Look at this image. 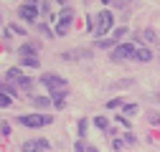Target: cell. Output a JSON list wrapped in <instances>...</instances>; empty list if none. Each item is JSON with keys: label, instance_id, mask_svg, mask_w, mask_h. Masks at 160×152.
I'll return each mask as SVG.
<instances>
[{"label": "cell", "instance_id": "1", "mask_svg": "<svg viewBox=\"0 0 160 152\" xmlns=\"http://www.w3.org/2000/svg\"><path fill=\"white\" fill-rule=\"evenodd\" d=\"M112 26H114V15H112L109 10L97 13V18H94V36H97V38L107 36V33L112 31Z\"/></svg>", "mask_w": 160, "mask_h": 152}, {"label": "cell", "instance_id": "2", "mask_svg": "<svg viewBox=\"0 0 160 152\" xmlns=\"http://www.w3.org/2000/svg\"><path fill=\"white\" fill-rule=\"evenodd\" d=\"M18 122H21L23 127H48L53 124V117H48V114H23V117H18Z\"/></svg>", "mask_w": 160, "mask_h": 152}, {"label": "cell", "instance_id": "3", "mask_svg": "<svg viewBox=\"0 0 160 152\" xmlns=\"http://www.w3.org/2000/svg\"><path fill=\"white\" fill-rule=\"evenodd\" d=\"M41 84H43L51 94H56V91H66V79H61L58 74H43V76H41Z\"/></svg>", "mask_w": 160, "mask_h": 152}, {"label": "cell", "instance_id": "4", "mask_svg": "<svg viewBox=\"0 0 160 152\" xmlns=\"http://www.w3.org/2000/svg\"><path fill=\"white\" fill-rule=\"evenodd\" d=\"M135 53H137L135 43H119V46L112 48L109 59H112V61H125V59H135Z\"/></svg>", "mask_w": 160, "mask_h": 152}, {"label": "cell", "instance_id": "5", "mask_svg": "<svg viewBox=\"0 0 160 152\" xmlns=\"http://www.w3.org/2000/svg\"><path fill=\"white\" fill-rule=\"evenodd\" d=\"M71 23H74V10H71V8H66L61 15H58L56 33H58V36H66V33H69V28H71Z\"/></svg>", "mask_w": 160, "mask_h": 152}, {"label": "cell", "instance_id": "6", "mask_svg": "<svg viewBox=\"0 0 160 152\" xmlns=\"http://www.w3.org/2000/svg\"><path fill=\"white\" fill-rule=\"evenodd\" d=\"M48 150V140H28L23 142V152H46Z\"/></svg>", "mask_w": 160, "mask_h": 152}, {"label": "cell", "instance_id": "7", "mask_svg": "<svg viewBox=\"0 0 160 152\" xmlns=\"http://www.w3.org/2000/svg\"><path fill=\"white\" fill-rule=\"evenodd\" d=\"M18 15H21V18H23L26 23H33L36 18H38V5H28V3H26V5H21V10H18Z\"/></svg>", "mask_w": 160, "mask_h": 152}, {"label": "cell", "instance_id": "8", "mask_svg": "<svg viewBox=\"0 0 160 152\" xmlns=\"http://www.w3.org/2000/svg\"><path fill=\"white\" fill-rule=\"evenodd\" d=\"M87 56H92V51H66V53H61V59H66V61H71V59H87Z\"/></svg>", "mask_w": 160, "mask_h": 152}, {"label": "cell", "instance_id": "9", "mask_svg": "<svg viewBox=\"0 0 160 152\" xmlns=\"http://www.w3.org/2000/svg\"><path fill=\"white\" fill-rule=\"evenodd\" d=\"M18 53H21V59H23V56H36L38 53V46L36 43H23L21 48H18Z\"/></svg>", "mask_w": 160, "mask_h": 152}, {"label": "cell", "instance_id": "10", "mask_svg": "<svg viewBox=\"0 0 160 152\" xmlns=\"http://www.w3.org/2000/svg\"><path fill=\"white\" fill-rule=\"evenodd\" d=\"M64 99H66V91H56V94H51V104L58 107V109L64 107Z\"/></svg>", "mask_w": 160, "mask_h": 152}, {"label": "cell", "instance_id": "11", "mask_svg": "<svg viewBox=\"0 0 160 152\" xmlns=\"http://www.w3.org/2000/svg\"><path fill=\"white\" fill-rule=\"evenodd\" d=\"M31 102H33V107H38V109H46V107H51V97H33Z\"/></svg>", "mask_w": 160, "mask_h": 152}, {"label": "cell", "instance_id": "12", "mask_svg": "<svg viewBox=\"0 0 160 152\" xmlns=\"http://www.w3.org/2000/svg\"><path fill=\"white\" fill-rule=\"evenodd\" d=\"M135 59H137V61H142V64H148V61H152V53H150L148 48H137Z\"/></svg>", "mask_w": 160, "mask_h": 152}, {"label": "cell", "instance_id": "13", "mask_svg": "<svg viewBox=\"0 0 160 152\" xmlns=\"http://www.w3.org/2000/svg\"><path fill=\"white\" fill-rule=\"evenodd\" d=\"M0 91H3V94H8V97L10 99H15V94H18V89H15V84H0Z\"/></svg>", "mask_w": 160, "mask_h": 152}, {"label": "cell", "instance_id": "14", "mask_svg": "<svg viewBox=\"0 0 160 152\" xmlns=\"http://www.w3.org/2000/svg\"><path fill=\"white\" fill-rule=\"evenodd\" d=\"M21 64H23V66H33V69H38V64H41V61H38V56H23Z\"/></svg>", "mask_w": 160, "mask_h": 152}, {"label": "cell", "instance_id": "15", "mask_svg": "<svg viewBox=\"0 0 160 152\" xmlns=\"http://www.w3.org/2000/svg\"><path fill=\"white\" fill-rule=\"evenodd\" d=\"M21 79H23V74L18 71V69H10V71H8V81H10V84H18Z\"/></svg>", "mask_w": 160, "mask_h": 152}, {"label": "cell", "instance_id": "16", "mask_svg": "<svg viewBox=\"0 0 160 152\" xmlns=\"http://www.w3.org/2000/svg\"><path fill=\"white\" fill-rule=\"evenodd\" d=\"M18 86H21V89H26V91H28V89L33 86V79H28V76H23V79L18 81Z\"/></svg>", "mask_w": 160, "mask_h": 152}, {"label": "cell", "instance_id": "17", "mask_svg": "<svg viewBox=\"0 0 160 152\" xmlns=\"http://www.w3.org/2000/svg\"><path fill=\"white\" fill-rule=\"evenodd\" d=\"M130 114H137V104H125V114L122 117H130Z\"/></svg>", "mask_w": 160, "mask_h": 152}, {"label": "cell", "instance_id": "18", "mask_svg": "<svg viewBox=\"0 0 160 152\" xmlns=\"http://www.w3.org/2000/svg\"><path fill=\"white\" fill-rule=\"evenodd\" d=\"M79 137H87V119H79Z\"/></svg>", "mask_w": 160, "mask_h": 152}, {"label": "cell", "instance_id": "19", "mask_svg": "<svg viewBox=\"0 0 160 152\" xmlns=\"http://www.w3.org/2000/svg\"><path fill=\"white\" fill-rule=\"evenodd\" d=\"M13 104V99L8 97V94H3V91H0V107H10Z\"/></svg>", "mask_w": 160, "mask_h": 152}, {"label": "cell", "instance_id": "20", "mask_svg": "<svg viewBox=\"0 0 160 152\" xmlns=\"http://www.w3.org/2000/svg\"><path fill=\"white\" fill-rule=\"evenodd\" d=\"M148 122H150V124H160V114H158V112H150V114H148Z\"/></svg>", "mask_w": 160, "mask_h": 152}, {"label": "cell", "instance_id": "21", "mask_svg": "<svg viewBox=\"0 0 160 152\" xmlns=\"http://www.w3.org/2000/svg\"><path fill=\"white\" fill-rule=\"evenodd\" d=\"M94 124H97L99 129H107V119H104V117H94Z\"/></svg>", "mask_w": 160, "mask_h": 152}, {"label": "cell", "instance_id": "22", "mask_svg": "<svg viewBox=\"0 0 160 152\" xmlns=\"http://www.w3.org/2000/svg\"><path fill=\"white\" fill-rule=\"evenodd\" d=\"M125 33H127V28H125V26H122V28H114V41H119V38H122Z\"/></svg>", "mask_w": 160, "mask_h": 152}, {"label": "cell", "instance_id": "23", "mask_svg": "<svg viewBox=\"0 0 160 152\" xmlns=\"http://www.w3.org/2000/svg\"><path fill=\"white\" fill-rule=\"evenodd\" d=\"M114 43H117L114 38H107V41H99L97 46H99V48H107V46H114Z\"/></svg>", "mask_w": 160, "mask_h": 152}, {"label": "cell", "instance_id": "24", "mask_svg": "<svg viewBox=\"0 0 160 152\" xmlns=\"http://www.w3.org/2000/svg\"><path fill=\"white\" fill-rule=\"evenodd\" d=\"M107 107H109V109H117V107H122V99H109V102H107Z\"/></svg>", "mask_w": 160, "mask_h": 152}, {"label": "cell", "instance_id": "25", "mask_svg": "<svg viewBox=\"0 0 160 152\" xmlns=\"http://www.w3.org/2000/svg\"><path fill=\"white\" fill-rule=\"evenodd\" d=\"M142 36H145V41H148V43H152V41H155V33H152L150 28H148V31H145Z\"/></svg>", "mask_w": 160, "mask_h": 152}, {"label": "cell", "instance_id": "26", "mask_svg": "<svg viewBox=\"0 0 160 152\" xmlns=\"http://www.w3.org/2000/svg\"><path fill=\"white\" fill-rule=\"evenodd\" d=\"M87 152H99V150L97 147H87Z\"/></svg>", "mask_w": 160, "mask_h": 152}, {"label": "cell", "instance_id": "27", "mask_svg": "<svg viewBox=\"0 0 160 152\" xmlns=\"http://www.w3.org/2000/svg\"><path fill=\"white\" fill-rule=\"evenodd\" d=\"M102 3H109V0H102Z\"/></svg>", "mask_w": 160, "mask_h": 152}]
</instances>
